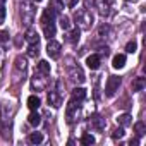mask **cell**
Masks as SVG:
<instances>
[{"instance_id":"1","label":"cell","mask_w":146,"mask_h":146,"mask_svg":"<svg viewBox=\"0 0 146 146\" xmlns=\"http://www.w3.org/2000/svg\"><path fill=\"white\" fill-rule=\"evenodd\" d=\"M74 17H76V23H78V26H79L81 29H91L95 17H93V14H91L88 9L78 11V12L74 14Z\"/></svg>"},{"instance_id":"2","label":"cell","mask_w":146,"mask_h":146,"mask_svg":"<svg viewBox=\"0 0 146 146\" xmlns=\"http://www.w3.org/2000/svg\"><path fill=\"white\" fill-rule=\"evenodd\" d=\"M35 14H36V9L31 5V4H23L21 5V17H23V23L26 26H29L35 19Z\"/></svg>"},{"instance_id":"3","label":"cell","mask_w":146,"mask_h":146,"mask_svg":"<svg viewBox=\"0 0 146 146\" xmlns=\"http://www.w3.org/2000/svg\"><path fill=\"white\" fill-rule=\"evenodd\" d=\"M120 88V78L119 76H110L107 84H105V95L107 96H113Z\"/></svg>"},{"instance_id":"4","label":"cell","mask_w":146,"mask_h":146,"mask_svg":"<svg viewBox=\"0 0 146 146\" xmlns=\"http://www.w3.org/2000/svg\"><path fill=\"white\" fill-rule=\"evenodd\" d=\"M96 7H98L100 16L108 17L112 14V9H113V0H96Z\"/></svg>"},{"instance_id":"5","label":"cell","mask_w":146,"mask_h":146,"mask_svg":"<svg viewBox=\"0 0 146 146\" xmlns=\"http://www.w3.org/2000/svg\"><path fill=\"white\" fill-rule=\"evenodd\" d=\"M69 78L74 83H84V72L81 70V67L78 65H69Z\"/></svg>"},{"instance_id":"6","label":"cell","mask_w":146,"mask_h":146,"mask_svg":"<svg viewBox=\"0 0 146 146\" xmlns=\"http://www.w3.org/2000/svg\"><path fill=\"white\" fill-rule=\"evenodd\" d=\"M78 113H79V103L76 105L74 100H70L69 105H67V112H65V115H67V122L72 124V122H74V119H78Z\"/></svg>"},{"instance_id":"7","label":"cell","mask_w":146,"mask_h":146,"mask_svg":"<svg viewBox=\"0 0 146 146\" xmlns=\"http://www.w3.org/2000/svg\"><path fill=\"white\" fill-rule=\"evenodd\" d=\"M60 50H62V45H60L58 41H55V40H50V41H48V45H46V53H48L52 58H58Z\"/></svg>"},{"instance_id":"8","label":"cell","mask_w":146,"mask_h":146,"mask_svg":"<svg viewBox=\"0 0 146 146\" xmlns=\"http://www.w3.org/2000/svg\"><path fill=\"white\" fill-rule=\"evenodd\" d=\"M48 105H52L53 108H58L62 105V93L60 90H52L48 95Z\"/></svg>"},{"instance_id":"9","label":"cell","mask_w":146,"mask_h":146,"mask_svg":"<svg viewBox=\"0 0 146 146\" xmlns=\"http://www.w3.org/2000/svg\"><path fill=\"white\" fill-rule=\"evenodd\" d=\"M31 84H33V88H36V91H43V90L46 88V79H45V78H41L40 74H38V76L35 74V78H33Z\"/></svg>"},{"instance_id":"10","label":"cell","mask_w":146,"mask_h":146,"mask_svg":"<svg viewBox=\"0 0 146 146\" xmlns=\"http://www.w3.org/2000/svg\"><path fill=\"white\" fill-rule=\"evenodd\" d=\"M72 100L81 103L86 100V90L84 88H76V90H72Z\"/></svg>"},{"instance_id":"11","label":"cell","mask_w":146,"mask_h":146,"mask_svg":"<svg viewBox=\"0 0 146 146\" xmlns=\"http://www.w3.org/2000/svg\"><path fill=\"white\" fill-rule=\"evenodd\" d=\"M100 62H102V58H100V55H96V53H93V55H90L88 58H86V65L90 67V69H98L100 67Z\"/></svg>"},{"instance_id":"12","label":"cell","mask_w":146,"mask_h":146,"mask_svg":"<svg viewBox=\"0 0 146 146\" xmlns=\"http://www.w3.org/2000/svg\"><path fill=\"white\" fill-rule=\"evenodd\" d=\"M91 127L96 129V131H103V129H105V119L100 117V115L91 117Z\"/></svg>"},{"instance_id":"13","label":"cell","mask_w":146,"mask_h":146,"mask_svg":"<svg viewBox=\"0 0 146 146\" xmlns=\"http://www.w3.org/2000/svg\"><path fill=\"white\" fill-rule=\"evenodd\" d=\"M43 35H45V38L52 40L55 36V24L53 23H45L43 24Z\"/></svg>"},{"instance_id":"14","label":"cell","mask_w":146,"mask_h":146,"mask_svg":"<svg viewBox=\"0 0 146 146\" xmlns=\"http://www.w3.org/2000/svg\"><path fill=\"white\" fill-rule=\"evenodd\" d=\"M26 40H28V43L29 45H35V43H40V35L33 29V28H29L28 31H26Z\"/></svg>"},{"instance_id":"15","label":"cell","mask_w":146,"mask_h":146,"mask_svg":"<svg viewBox=\"0 0 146 146\" xmlns=\"http://www.w3.org/2000/svg\"><path fill=\"white\" fill-rule=\"evenodd\" d=\"M112 65H113L115 69H122V67L125 65V55H124V53H117V55L113 57V60H112Z\"/></svg>"},{"instance_id":"16","label":"cell","mask_w":146,"mask_h":146,"mask_svg":"<svg viewBox=\"0 0 146 146\" xmlns=\"http://www.w3.org/2000/svg\"><path fill=\"white\" fill-rule=\"evenodd\" d=\"M36 69H38L40 74H43V76H48L50 74V64L46 60H40L38 65H36Z\"/></svg>"},{"instance_id":"17","label":"cell","mask_w":146,"mask_h":146,"mask_svg":"<svg viewBox=\"0 0 146 146\" xmlns=\"http://www.w3.org/2000/svg\"><path fill=\"white\" fill-rule=\"evenodd\" d=\"M53 19H55V12L48 7V9H45V12H43V16H41V24H45V23H53Z\"/></svg>"},{"instance_id":"18","label":"cell","mask_w":146,"mask_h":146,"mask_svg":"<svg viewBox=\"0 0 146 146\" xmlns=\"http://www.w3.org/2000/svg\"><path fill=\"white\" fill-rule=\"evenodd\" d=\"M146 86V79L144 78H136L132 81V91H143Z\"/></svg>"},{"instance_id":"19","label":"cell","mask_w":146,"mask_h":146,"mask_svg":"<svg viewBox=\"0 0 146 146\" xmlns=\"http://www.w3.org/2000/svg\"><path fill=\"white\" fill-rule=\"evenodd\" d=\"M40 105H41V102H40V98H38V96L31 95V96L28 98V107H29V110H38V108H40Z\"/></svg>"},{"instance_id":"20","label":"cell","mask_w":146,"mask_h":146,"mask_svg":"<svg viewBox=\"0 0 146 146\" xmlns=\"http://www.w3.org/2000/svg\"><path fill=\"white\" fill-rule=\"evenodd\" d=\"M48 7L57 14V12H62L64 11V2H62V0H50V5Z\"/></svg>"},{"instance_id":"21","label":"cell","mask_w":146,"mask_h":146,"mask_svg":"<svg viewBox=\"0 0 146 146\" xmlns=\"http://www.w3.org/2000/svg\"><path fill=\"white\" fill-rule=\"evenodd\" d=\"M117 122H119L122 127H127V125H131V124H132V117H131L129 113H122V115H119Z\"/></svg>"},{"instance_id":"22","label":"cell","mask_w":146,"mask_h":146,"mask_svg":"<svg viewBox=\"0 0 146 146\" xmlns=\"http://www.w3.org/2000/svg\"><path fill=\"white\" fill-rule=\"evenodd\" d=\"M79 35H81V29H79V28H74V29L67 35V40H69L70 43H78V41H79Z\"/></svg>"},{"instance_id":"23","label":"cell","mask_w":146,"mask_h":146,"mask_svg":"<svg viewBox=\"0 0 146 146\" xmlns=\"http://www.w3.org/2000/svg\"><path fill=\"white\" fill-rule=\"evenodd\" d=\"M28 122H29L33 127H36V125H40V124H41V117L36 113V110H33V113H29V117H28Z\"/></svg>"},{"instance_id":"24","label":"cell","mask_w":146,"mask_h":146,"mask_svg":"<svg viewBox=\"0 0 146 146\" xmlns=\"http://www.w3.org/2000/svg\"><path fill=\"white\" fill-rule=\"evenodd\" d=\"M81 144H84V146H91V144H95V137H93L90 132H84L83 137H81Z\"/></svg>"},{"instance_id":"25","label":"cell","mask_w":146,"mask_h":146,"mask_svg":"<svg viewBox=\"0 0 146 146\" xmlns=\"http://www.w3.org/2000/svg\"><path fill=\"white\" fill-rule=\"evenodd\" d=\"M41 141H43V134H41V132H31V134H29V143L40 144Z\"/></svg>"},{"instance_id":"26","label":"cell","mask_w":146,"mask_h":146,"mask_svg":"<svg viewBox=\"0 0 146 146\" xmlns=\"http://www.w3.org/2000/svg\"><path fill=\"white\" fill-rule=\"evenodd\" d=\"M134 131H136L137 136H143V134L146 132V125H144V122H136V124H134Z\"/></svg>"},{"instance_id":"27","label":"cell","mask_w":146,"mask_h":146,"mask_svg":"<svg viewBox=\"0 0 146 146\" xmlns=\"http://www.w3.org/2000/svg\"><path fill=\"white\" fill-rule=\"evenodd\" d=\"M60 28H62V29H65V31H67V29H70V21H69V17H67V16H62V17H60Z\"/></svg>"},{"instance_id":"28","label":"cell","mask_w":146,"mask_h":146,"mask_svg":"<svg viewBox=\"0 0 146 146\" xmlns=\"http://www.w3.org/2000/svg\"><path fill=\"white\" fill-rule=\"evenodd\" d=\"M38 53H40V50H38V43L29 45V48H28V55H29V57H38Z\"/></svg>"},{"instance_id":"29","label":"cell","mask_w":146,"mask_h":146,"mask_svg":"<svg viewBox=\"0 0 146 146\" xmlns=\"http://www.w3.org/2000/svg\"><path fill=\"white\" fill-rule=\"evenodd\" d=\"M16 69H19V70H24V69H26V60H24L21 55L16 58Z\"/></svg>"},{"instance_id":"30","label":"cell","mask_w":146,"mask_h":146,"mask_svg":"<svg viewBox=\"0 0 146 146\" xmlns=\"http://www.w3.org/2000/svg\"><path fill=\"white\" fill-rule=\"evenodd\" d=\"M136 48H137V43H136L134 40H132V41H129V43L125 45V52H127V53H134V52H136Z\"/></svg>"},{"instance_id":"31","label":"cell","mask_w":146,"mask_h":146,"mask_svg":"<svg viewBox=\"0 0 146 146\" xmlns=\"http://www.w3.org/2000/svg\"><path fill=\"white\" fill-rule=\"evenodd\" d=\"M112 137H113V139H120V137H124V129H122V127L115 129V131L112 132Z\"/></svg>"},{"instance_id":"32","label":"cell","mask_w":146,"mask_h":146,"mask_svg":"<svg viewBox=\"0 0 146 146\" xmlns=\"http://www.w3.org/2000/svg\"><path fill=\"white\" fill-rule=\"evenodd\" d=\"M5 7L4 5H0V24H4V21H5Z\"/></svg>"},{"instance_id":"33","label":"cell","mask_w":146,"mask_h":146,"mask_svg":"<svg viewBox=\"0 0 146 146\" xmlns=\"http://www.w3.org/2000/svg\"><path fill=\"white\" fill-rule=\"evenodd\" d=\"M9 40V31H0V43Z\"/></svg>"},{"instance_id":"34","label":"cell","mask_w":146,"mask_h":146,"mask_svg":"<svg viewBox=\"0 0 146 146\" xmlns=\"http://www.w3.org/2000/svg\"><path fill=\"white\" fill-rule=\"evenodd\" d=\"M78 5V0H67V7H76Z\"/></svg>"},{"instance_id":"35","label":"cell","mask_w":146,"mask_h":146,"mask_svg":"<svg viewBox=\"0 0 146 146\" xmlns=\"http://www.w3.org/2000/svg\"><path fill=\"white\" fill-rule=\"evenodd\" d=\"M137 143H139V141H137V139H132V141H131V146H136V144H137Z\"/></svg>"},{"instance_id":"36","label":"cell","mask_w":146,"mask_h":146,"mask_svg":"<svg viewBox=\"0 0 146 146\" xmlns=\"http://www.w3.org/2000/svg\"><path fill=\"white\" fill-rule=\"evenodd\" d=\"M33 2H41V0H33Z\"/></svg>"},{"instance_id":"37","label":"cell","mask_w":146,"mask_h":146,"mask_svg":"<svg viewBox=\"0 0 146 146\" xmlns=\"http://www.w3.org/2000/svg\"><path fill=\"white\" fill-rule=\"evenodd\" d=\"M0 2H4V0H0Z\"/></svg>"},{"instance_id":"38","label":"cell","mask_w":146,"mask_h":146,"mask_svg":"<svg viewBox=\"0 0 146 146\" xmlns=\"http://www.w3.org/2000/svg\"><path fill=\"white\" fill-rule=\"evenodd\" d=\"M132 2H134V0H132Z\"/></svg>"}]
</instances>
